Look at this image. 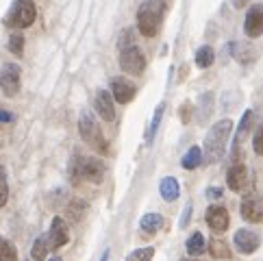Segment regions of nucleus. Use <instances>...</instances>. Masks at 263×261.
<instances>
[{"label": "nucleus", "mask_w": 263, "mask_h": 261, "mask_svg": "<svg viewBox=\"0 0 263 261\" xmlns=\"http://www.w3.org/2000/svg\"><path fill=\"white\" fill-rule=\"evenodd\" d=\"M93 107H96L98 118H102L105 122H114L116 120V107H114V96L107 89H96L93 96Z\"/></svg>", "instance_id": "nucleus-14"}, {"label": "nucleus", "mask_w": 263, "mask_h": 261, "mask_svg": "<svg viewBox=\"0 0 263 261\" xmlns=\"http://www.w3.org/2000/svg\"><path fill=\"white\" fill-rule=\"evenodd\" d=\"M190 218H192V204H185V211H183V216H181V229H185L187 225H190Z\"/></svg>", "instance_id": "nucleus-33"}, {"label": "nucleus", "mask_w": 263, "mask_h": 261, "mask_svg": "<svg viewBox=\"0 0 263 261\" xmlns=\"http://www.w3.org/2000/svg\"><path fill=\"white\" fill-rule=\"evenodd\" d=\"M246 3H248V0H233V5H235V7H237V9H241V7H243V5H246Z\"/></svg>", "instance_id": "nucleus-36"}, {"label": "nucleus", "mask_w": 263, "mask_h": 261, "mask_svg": "<svg viewBox=\"0 0 263 261\" xmlns=\"http://www.w3.org/2000/svg\"><path fill=\"white\" fill-rule=\"evenodd\" d=\"M239 211L246 222L263 225V198H259V196H246V198L241 200Z\"/></svg>", "instance_id": "nucleus-15"}, {"label": "nucleus", "mask_w": 263, "mask_h": 261, "mask_svg": "<svg viewBox=\"0 0 263 261\" xmlns=\"http://www.w3.org/2000/svg\"><path fill=\"white\" fill-rule=\"evenodd\" d=\"M159 194H161V198L165 202H174L178 198V194H181V185L174 176H165V179L159 183Z\"/></svg>", "instance_id": "nucleus-17"}, {"label": "nucleus", "mask_w": 263, "mask_h": 261, "mask_svg": "<svg viewBox=\"0 0 263 261\" xmlns=\"http://www.w3.org/2000/svg\"><path fill=\"white\" fill-rule=\"evenodd\" d=\"M255 124V111L252 109H248V111H243V116H241V122L237 124V133H235V146H237L241 139H243V135L248 133V128Z\"/></svg>", "instance_id": "nucleus-22"}, {"label": "nucleus", "mask_w": 263, "mask_h": 261, "mask_svg": "<svg viewBox=\"0 0 263 261\" xmlns=\"http://www.w3.org/2000/svg\"><path fill=\"white\" fill-rule=\"evenodd\" d=\"M109 259V250H105V253H102V257H100V261H107Z\"/></svg>", "instance_id": "nucleus-37"}, {"label": "nucleus", "mask_w": 263, "mask_h": 261, "mask_svg": "<svg viewBox=\"0 0 263 261\" xmlns=\"http://www.w3.org/2000/svg\"><path fill=\"white\" fill-rule=\"evenodd\" d=\"M0 122H13V114H9V111H0Z\"/></svg>", "instance_id": "nucleus-35"}, {"label": "nucleus", "mask_w": 263, "mask_h": 261, "mask_svg": "<svg viewBox=\"0 0 263 261\" xmlns=\"http://www.w3.org/2000/svg\"><path fill=\"white\" fill-rule=\"evenodd\" d=\"M206 198H209V200L222 198V188H218V185H215V188H209V190H206Z\"/></svg>", "instance_id": "nucleus-34"}, {"label": "nucleus", "mask_w": 263, "mask_h": 261, "mask_svg": "<svg viewBox=\"0 0 263 261\" xmlns=\"http://www.w3.org/2000/svg\"><path fill=\"white\" fill-rule=\"evenodd\" d=\"M178 118H181L183 124L192 122V118H194V105H192V102H183V105L178 107Z\"/></svg>", "instance_id": "nucleus-31"}, {"label": "nucleus", "mask_w": 263, "mask_h": 261, "mask_svg": "<svg viewBox=\"0 0 263 261\" xmlns=\"http://www.w3.org/2000/svg\"><path fill=\"white\" fill-rule=\"evenodd\" d=\"M48 248H50V241H48V235H40L35 239V244H33V250H31V255L35 261H44L46 257H48Z\"/></svg>", "instance_id": "nucleus-25"}, {"label": "nucleus", "mask_w": 263, "mask_h": 261, "mask_svg": "<svg viewBox=\"0 0 263 261\" xmlns=\"http://www.w3.org/2000/svg\"><path fill=\"white\" fill-rule=\"evenodd\" d=\"M17 259V250L9 239L0 237V261H15Z\"/></svg>", "instance_id": "nucleus-27"}, {"label": "nucleus", "mask_w": 263, "mask_h": 261, "mask_svg": "<svg viewBox=\"0 0 263 261\" xmlns=\"http://www.w3.org/2000/svg\"><path fill=\"white\" fill-rule=\"evenodd\" d=\"M48 241H50V248H61L70 241V229H68V222L63 218H54L50 231H48Z\"/></svg>", "instance_id": "nucleus-16"}, {"label": "nucleus", "mask_w": 263, "mask_h": 261, "mask_svg": "<svg viewBox=\"0 0 263 261\" xmlns=\"http://www.w3.org/2000/svg\"><path fill=\"white\" fill-rule=\"evenodd\" d=\"M9 50H11L15 57H22L24 54V35L22 33H13L9 37Z\"/></svg>", "instance_id": "nucleus-29"}, {"label": "nucleus", "mask_w": 263, "mask_h": 261, "mask_svg": "<svg viewBox=\"0 0 263 261\" xmlns=\"http://www.w3.org/2000/svg\"><path fill=\"white\" fill-rule=\"evenodd\" d=\"M37 17V7L33 0H15L5 15V24L9 29H29Z\"/></svg>", "instance_id": "nucleus-5"}, {"label": "nucleus", "mask_w": 263, "mask_h": 261, "mask_svg": "<svg viewBox=\"0 0 263 261\" xmlns=\"http://www.w3.org/2000/svg\"><path fill=\"white\" fill-rule=\"evenodd\" d=\"M198 118H200V124L206 122V118L211 116V109H213V94L211 91H204V94L198 98Z\"/></svg>", "instance_id": "nucleus-26"}, {"label": "nucleus", "mask_w": 263, "mask_h": 261, "mask_svg": "<svg viewBox=\"0 0 263 261\" xmlns=\"http://www.w3.org/2000/svg\"><path fill=\"white\" fill-rule=\"evenodd\" d=\"M252 151L259 157H263V124L255 130V135H252Z\"/></svg>", "instance_id": "nucleus-32"}, {"label": "nucleus", "mask_w": 263, "mask_h": 261, "mask_svg": "<svg viewBox=\"0 0 263 261\" xmlns=\"http://www.w3.org/2000/svg\"><path fill=\"white\" fill-rule=\"evenodd\" d=\"M153 257H155V248L146 246V248H137L133 253H128L126 261H153Z\"/></svg>", "instance_id": "nucleus-28"}, {"label": "nucleus", "mask_w": 263, "mask_h": 261, "mask_svg": "<svg viewBox=\"0 0 263 261\" xmlns=\"http://www.w3.org/2000/svg\"><path fill=\"white\" fill-rule=\"evenodd\" d=\"M233 241H235V248H237L241 255H252V253H257L261 246V235L250 229H239V231H235Z\"/></svg>", "instance_id": "nucleus-10"}, {"label": "nucleus", "mask_w": 263, "mask_h": 261, "mask_svg": "<svg viewBox=\"0 0 263 261\" xmlns=\"http://www.w3.org/2000/svg\"><path fill=\"white\" fill-rule=\"evenodd\" d=\"M163 114H165V105L161 102V105L155 109V114H153V122H150L148 133H146V144H153L155 142V135H157L159 124H161V120H163Z\"/></svg>", "instance_id": "nucleus-23"}, {"label": "nucleus", "mask_w": 263, "mask_h": 261, "mask_svg": "<svg viewBox=\"0 0 263 261\" xmlns=\"http://www.w3.org/2000/svg\"><path fill=\"white\" fill-rule=\"evenodd\" d=\"M48 261H61V257H52V259H48Z\"/></svg>", "instance_id": "nucleus-38"}, {"label": "nucleus", "mask_w": 263, "mask_h": 261, "mask_svg": "<svg viewBox=\"0 0 263 261\" xmlns=\"http://www.w3.org/2000/svg\"><path fill=\"white\" fill-rule=\"evenodd\" d=\"M213 59H215V52H213L211 46H200V48L196 50V65H198L200 70L211 68Z\"/></svg>", "instance_id": "nucleus-24"}, {"label": "nucleus", "mask_w": 263, "mask_h": 261, "mask_svg": "<svg viewBox=\"0 0 263 261\" xmlns=\"http://www.w3.org/2000/svg\"><path fill=\"white\" fill-rule=\"evenodd\" d=\"M165 220L161 213H146V216H142V220H139V227H142V231L150 233V235H155V233H159L163 229Z\"/></svg>", "instance_id": "nucleus-18"}, {"label": "nucleus", "mask_w": 263, "mask_h": 261, "mask_svg": "<svg viewBox=\"0 0 263 261\" xmlns=\"http://www.w3.org/2000/svg\"><path fill=\"white\" fill-rule=\"evenodd\" d=\"M165 15V0H144L137 9V29L144 37H157Z\"/></svg>", "instance_id": "nucleus-3"}, {"label": "nucleus", "mask_w": 263, "mask_h": 261, "mask_svg": "<svg viewBox=\"0 0 263 261\" xmlns=\"http://www.w3.org/2000/svg\"><path fill=\"white\" fill-rule=\"evenodd\" d=\"M209 253L213 259H231V248H229L227 241L220 239V237H213L209 241Z\"/></svg>", "instance_id": "nucleus-21"}, {"label": "nucleus", "mask_w": 263, "mask_h": 261, "mask_svg": "<svg viewBox=\"0 0 263 261\" xmlns=\"http://www.w3.org/2000/svg\"><path fill=\"white\" fill-rule=\"evenodd\" d=\"M227 185L231 192L246 194L252 188V174L243 163H233L227 170Z\"/></svg>", "instance_id": "nucleus-7"}, {"label": "nucleus", "mask_w": 263, "mask_h": 261, "mask_svg": "<svg viewBox=\"0 0 263 261\" xmlns=\"http://www.w3.org/2000/svg\"><path fill=\"white\" fill-rule=\"evenodd\" d=\"M229 52H231V57L241 63V65H250V63H255L259 59V48L257 46H252L250 42H231L229 44Z\"/></svg>", "instance_id": "nucleus-9"}, {"label": "nucleus", "mask_w": 263, "mask_h": 261, "mask_svg": "<svg viewBox=\"0 0 263 261\" xmlns=\"http://www.w3.org/2000/svg\"><path fill=\"white\" fill-rule=\"evenodd\" d=\"M105 174H107V165L102 163L98 157H83L81 153H77L72 157V163H70L72 183L87 181L93 185H100L102 179H105Z\"/></svg>", "instance_id": "nucleus-2"}, {"label": "nucleus", "mask_w": 263, "mask_h": 261, "mask_svg": "<svg viewBox=\"0 0 263 261\" xmlns=\"http://www.w3.org/2000/svg\"><path fill=\"white\" fill-rule=\"evenodd\" d=\"M233 133V120L231 118H224L218 120L211 128L209 133L204 135V148H202V155H204V163H218L222 161L224 153H227V144L231 139Z\"/></svg>", "instance_id": "nucleus-1"}, {"label": "nucleus", "mask_w": 263, "mask_h": 261, "mask_svg": "<svg viewBox=\"0 0 263 261\" xmlns=\"http://www.w3.org/2000/svg\"><path fill=\"white\" fill-rule=\"evenodd\" d=\"M120 68L130 77H142L146 70V57L137 44L120 48Z\"/></svg>", "instance_id": "nucleus-6"}, {"label": "nucleus", "mask_w": 263, "mask_h": 261, "mask_svg": "<svg viewBox=\"0 0 263 261\" xmlns=\"http://www.w3.org/2000/svg\"><path fill=\"white\" fill-rule=\"evenodd\" d=\"M185 248H187V253H190L192 257H200L204 250H206V241H204V235L200 231H196V233H192L190 235V239H187V244H185Z\"/></svg>", "instance_id": "nucleus-20"}, {"label": "nucleus", "mask_w": 263, "mask_h": 261, "mask_svg": "<svg viewBox=\"0 0 263 261\" xmlns=\"http://www.w3.org/2000/svg\"><path fill=\"white\" fill-rule=\"evenodd\" d=\"M79 133H81V137H83V142H85L93 153H98V155H102V157L111 155V153H109L111 148H109L107 137H105V133H102L98 120L93 118L89 111H83L81 118H79Z\"/></svg>", "instance_id": "nucleus-4"}, {"label": "nucleus", "mask_w": 263, "mask_h": 261, "mask_svg": "<svg viewBox=\"0 0 263 261\" xmlns=\"http://www.w3.org/2000/svg\"><path fill=\"white\" fill-rule=\"evenodd\" d=\"M20 79H22V70L17 63H5L0 70V89L3 94L13 98L20 91Z\"/></svg>", "instance_id": "nucleus-8"}, {"label": "nucleus", "mask_w": 263, "mask_h": 261, "mask_svg": "<svg viewBox=\"0 0 263 261\" xmlns=\"http://www.w3.org/2000/svg\"><path fill=\"white\" fill-rule=\"evenodd\" d=\"M9 200V185H7V172H5V167L0 165V209L7 204Z\"/></svg>", "instance_id": "nucleus-30"}, {"label": "nucleus", "mask_w": 263, "mask_h": 261, "mask_svg": "<svg viewBox=\"0 0 263 261\" xmlns=\"http://www.w3.org/2000/svg\"><path fill=\"white\" fill-rule=\"evenodd\" d=\"M204 161V155H202V148L200 146H192L190 151H187L183 155V159H181V165L185 167V170H196L200 163Z\"/></svg>", "instance_id": "nucleus-19"}, {"label": "nucleus", "mask_w": 263, "mask_h": 261, "mask_svg": "<svg viewBox=\"0 0 263 261\" xmlns=\"http://www.w3.org/2000/svg\"><path fill=\"white\" fill-rule=\"evenodd\" d=\"M204 220H206V225H209V229L213 233L229 231V225H231L229 211H227V207H222V204H211L204 213Z\"/></svg>", "instance_id": "nucleus-12"}, {"label": "nucleus", "mask_w": 263, "mask_h": 261, "mask_svg": "<svg viewBox=\"0 0 263 261\" xmlns=\"http://www.w3.org/2000/svg\"><path fill=\"white\" fill-rule=\"evenodd\" d=\"M243 31L250 40H257L263 35V5H252L246 11V20H243Z\"/></svg>", "instance_id": "nucleus-13"}, {"label": "nucleus", "mask_w": 263, "mask_h": 261, "mask_svg": "<svg viewBox=\"0 0 263 261\" xmlns=\"http://www.w3.org/2000/svg\"><path fill=\"white\" fill-rule=\"evenodd\" d=\"M111 96L120 105H128L137 96V87H135V83H130L124 77H114L111 79Z\"/></svg>", "instance_id": "nucleus-11"}]
</instances>
